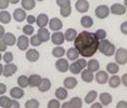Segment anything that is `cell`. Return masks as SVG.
Listing matches in <instances>:
<instances>
[{
  "label": "cell",
  "mask_w": 127,
  "mask_h": 108,
  "mask_svg": "<svg viewBox=\"0 0 127 108\" xmlns=\"http://www.w3.org/2000/svg\"><path fill=\"white\" fill-rule=\"evenodd\" d=\"M99 43L100 41L97 39L95 34L82 32L75 39L74 48L78 51V53L83 57H90L95 55L99 49Z\"/></svg>",
  "instance_id": "obj_1"
},
{
  "label": "cell",
  "mask_w": 127,
  "mask_h": 108,
  "mask_svg": "<svg viewBox=\"0 0 127 108\" xmlns=\"http://www.w3.org/2000/svg\"><path fill=\"white\" fill-rule=\"evenodd\" d=\"M102 54H104L105 56H112L115 53V47L113 43H111L109 40H101L99 43V49Z\"/></svg>",
  "instance_id": "obj_2"
},
{
  "label": "cell",
  "mask_w": 127,
  "mask_h": 108,
  "mask_svg": "<svg viewBox=\"0 0 127 108\" xmlns=\"http://www.w3.org/2000/svg\"><path fill=\"white\" fill-rule=\"evenodd\" d=\"M85 67H87V62H86L84 58H79L70 65V70H71L72 73L77 75V73L82 72Z\"/></svg>",
  "instance_id": "obj_3"
},
{
  "label": "cell",
  "mask_w": 127,
  "mask_h": 108,
  "mask_svg": "<svg viewBox=\"0 0 127 108\" xmlns=\"http://www.w3.org/2000/svg\"><path fill=\"white\" fill-rule=\"evenodd\" d=\"M57 4L60 5V8H61L60 13H61V15L63 16V18H67V16H70V14L72 12L70 0H58Z\"/></svg>",
  "instance_id": "obj_4"
},
{
  "label": "cell",
  "mask_w": 127,
  "mask_h": 108,
  "mask_svg": "<svg viewBox=\"0 0 127 108\" xmlns=\"http://www.w3.org/2000/svg\"><path fill=\"white\" fill-rule=\"evenodd\" d=\"M115 61L120 65L126 64L127 63V50L124 49V48L118 49L116 52H115Z\"/></svg>",
  "instance_id": "obj_5"
},
{
  "label": "cell",
  "mask_w": 127,
  "mask_h": 108,
  "mask_svg": "<svg viewBox=\"0 0 127 108\" xmlns=\"http://www.w3.org/2000/svg\"><path fill=\"white\" fill-rule=\"evenodd\" d=\"M95 13H96L98 18H105L106 16L109 15V13H110V9H109L108 5L101 4V5H99V7H97Z\"/></svg>",
  "instance_id": "obj_6"
},
{
  "label": "cell",
  "mask_w": 127,
  "mask_h": 108,
  "mask_svg": "<svg viewBox=\"0 0 127 108\" xmlns=\"http://www.w3.org/2000/svg\"><path fill=\"white\" fill-rule=\"evenodd\" d=\"M56 67L60 72H65L67 69H70V65L68 62L65 58H59L56 63Z\"/></svg>",
  "instance_id": "obj_7"
},
{
  "label": "cell",
  "mask_w": 127,
  "mask_h": 108,
  "mask_svg": "<svg viewBox=\"0 0 127 108\" xmlns=\"http://www.w3.org/2000/svg\"><path fill=\"white\" fill-rule=\"evenodd\" d=\"M110 11L113 14H115V15H123L126 12V8H125V5H123L121 3H114L111 7Z\"/></svg>",
  "instance_id": "obj_8"
},
{
  "label": "cell",
  "mask_w": 127,
  "mask_h": 108,
  "mask_svg": "<svg viewBox=\"0 0 127 108\" xmlns=\"http://www.w3.org/2000/svg\"><path fill=\"white\" fill-rule=\"evenodd\" d=\"M75 7H76V10L80 13H85L87 12L89 9V3L86 0H78V1L75 3Z\"/></svg>",
  "instance_id": "obj_9"
},
{
  "label": "cell",
  "mask_w": 127,
  "mask_h": 108,
  "mask_svg": "<svg viewBox=\"0 0 127 108\" xmlns=\"http://www.w3.org/2000/svg\"><path fill=\"white\" fill-rule=\"evenodd\" d=\"M30 44V39L26 36H20L18 39V48L22 51H25Z\"/></svg>",
  "instance_id": "obj_10"
},
{
  "label": "cell",
  "mask_w": 127,
  "mask_h": 108,
  "mask_svg": "<svg viewBox=\"0 0 127 108\" xmlns=\"http://www.w3.org/2000/svg\"><path fill=\"white\" fill-rule=\"evenodd\" d=\"M49 27H50L51 30H54V32H58L62 28V22L60 21L59 18H53L49 21Z\"/></svg>",
  "instance_id": "obj_11"
},
{
  "label": "cell",
  "mask_w": 127,
  "mask_h": 108,
  "mask_svg": "<svg viewBox=\"0 0 127 108\" xmlns=\"http://www.w3.org/2000/svg\"><path fill=\"white\" fill-rule=\"evenodd\" d=\"M16 70H18V67H16L14 64H7L3 67V76L10 77V76H12L13 73H15Z\"/></svg>",
  "instance_id": "obj_12"
},
{
  "label": "cell",
  "mask_w": 127,
  "mask_h": 108,
  "mask_svg": "<svg viewBox=\"0 0 127 108\" xmlns=\"http://www.w3.org/2000/svg\"><path fill=\"white\" fill-rule=\"evenodd\" d=\"M36 23H37V25L39 26V28H45V26L49 23L48 15L47 14H44V13L39 14V15L37 16V18H36Z\"/></svg>",
  "instance_id": "obj_13"
},
{
  "label": "cell",
  "mask_w": 127,
  "mask_h": 108,
  "mask_svg": "<svg viewBox=\"0 0 127 108\" xmlns=\"http://www.w3.org/2000/svg\"><path fill=\"white\" fill-rule=\"evenodd\" d=\"M51 40H52L53 43L57 44V45L62 44L63 42H64V40H65L64 34H62V33H60V32L54 33L53 35H52V37H51Z\"/></svg>",
  "instance_id": "obj_14"
},
{
  "label": "cell",
  "mask_w": 127,
  "mask_h": 108,
  "mask_svg": "<svg viewBox=\"0 0 127 108\" xmlns=\"http://www.w3.org/2000/svg\"><path fill=\"white\" fill-rule=\"evenodd\" d=\"M13 18L16 22H23L25 18H27L26 13L23 9H15L13 12Z\"/></svg>",
  "instance_id": "obj_15"
},
{
  "label": "cell",
  "mask_w": 127,
  "mask_h": 108,
  "mask_svg": "<svg viewBox=\"0 0 127 108\" xmlns=\"http://www.w3.org/2000/svg\"><path fill=\"white\" fill-rule=\"evenodd\" d=\"M26 58L30 62H36V61H38V58H39L38 51H36L35 49L28 50L27 52H26Z\"/></svg>",
  "instance_id": "obj_16"
},
{
  "label": "cell",
  "mask_w": 127,
  "mask_h": 108,
  "mask_svg": "<svg viewBox=\"0 0 127 108\" xmlns=\"http://www.w3.org/2000/svg\"><path fill=\"white\" fill-rule=\"evenodd\" d=\"M64 37L66 41H75V39L77 37V33L74 28H68V29H66Z\"/></svg>",
  "instance_id": "obj_17"
},
{
  "label": "cell",
  "mask_w": 127,
  "mask_h": 108,
  "mask_svg": "<svg viewBox=\"0 0 127 108\" xmlns=\"http://www.w3.org/2000/svg\"><path fill=\"white\" fill-rule=\"evenodd\" d=\"M51 88V82L48 78H44L40 82L39 87H38V90L39 92H47V91Z\"/></svg>",
  "instance_id": "obj_18"
},
{
  "label": "cell",
  "mask_w": 127,
  "mask_h": 108,
  "mask_svg": "<svg viewBox=\"0 0 127 108\" xmlns=\"http://www.w3.org/2000/svg\"><path fill=\"white\" fill-rule=\"evenodd\" d=\"M63 84H64V87L66 89H74L77 86V80L75 78H73V77H67V78L64 79Z\"/></svg>",
  "instance_id": "obj_19"
},
{
  "label": "cell",
  "mask_w": 127,
  "mask_h": 108,
  "mask_svg": "<svg viewBox=\"0 0 127 108\" xmlns=\"http://www.w3.org/2000/svg\"><path fill=\"white\" fill-rule=\"evenodd\" d=\"M37 35H38V37L42 42H47L49 40V38H50V33H49V30H47L46 28H39Z\"/></svg>",
  "instance_id": "obj_20"
},
{
  "label": "cell",
  "mask_w": 127,
  "mask_h": 108,
  "mask_svg": "<svg viewBox=\"0 0 127 108\" xmlns=\"http://www.w3.org/2000/svg\"><path fill=\"white\" fill-rule=\"evenodd\" d=\"M10 94L13 98L15 99H19L24 96V91H23L22 88H12L10 91Z\"/></svg>",
  "instance_id": "obj_21"
},
{
  "label": "cell",
  "mask_w": 127,
  "mask_h": 108,
  "mask_svg": "<svg viewBox=\"0 0 127 108\" xmlns=\"http://www.w3.org/2000/svg\"><path fill=\"white\" fill-rule=\"evenodd\" d=\"M2 40L5 43V45H13L14 43L16 42V39H15V36L11 33H7L4 35V37L2 38Z\"/></svg>",
  "instance_id": "obj_22"
},
{
  "label": "cell",
  "mask_w": 127,
  "mask_h": 108,
  "mask_svg": "<svg viewBox=\"0 0 127 108\" xmlns=\"http://www.w3.org/2000/svg\"><path fill=\"white\" fill-rule=\"evenodd\" d=\"M82 79L83 81L85 82H92V80H94V73H92V72H90L89 69H84L82 72Z\"/></svg>",
  "instance_id": "obj_23"
},
{
  "label": "cell",
  "mask_w": 127,
  "mask_h": 108,
  "mask_svg": "<svg viewBox=\"0 0 127 108\" xmlns=\"http://www.w3.org/2000/svg\"><path fill=\"white\" fill-rule=\"evenodd\" d=\"M42 79L40 78L39 75H32L30 77V87L32 88H38L40 82H41Z\"/></svg>",
  "instance_id": "obj_24"
},
{
  "label": "cell",
  "mask_w": 127,
  "mask_h": 108,
  "mask_svg": "<svg viewBox=\"0 0 127 108\" xmlns=\"http://www.w3.org/2000/svg\"><path fill=\"white\" fill-rule=\"evenodd\" d=\"M96 80L99 84H104L105 82L109 80L108 73L105 72H102V70H101V72H98V73L96 75Z\"/></svg>",
  "instance_id": "obj_25"
},
{
  "label": "cell",
  "mask_w": 127,
  "mask_h": 108,
  "mask_svg": "<svg viewBox=\"0 0 127 108\" xmlns=\"http://www.w3.org/2000/svg\"><path fill=\"white\" fill-rule=\"evenodd\" d=\"M66 54H67L68 59H71V61H77V59H78V56H79L78 51L75 49V48H71V49H68L67 52H66Z\"/></svg>",
  "instance_id": "obj_26"
},
{
  "label": "cell",
  "mask_w": 127,
  "mask_h": 108,
  "mask_svg": "<svg viewBox=\"0 0 127 108\" xmlns=\"http://www.w3.org/2000/svg\"><path fill=\"white\" fill-rule=\"evenodd\" d=\"M100 101L102 105H105L108 106L112 103V96L109 94V93H101L100 94Z\"/></svg>",
  "instance_id": "obj_27"
},
{
  "label": "cell",
  "mask_w": 127,
  "mask_h": 108,
  "mask_svg": "<svg viewBox=\"0 0 127 108\" xmlns=\"http://www.w3.org/2000/svg\"><path fill=\"white\" fill-rule=\"evenodd\" d=\"M18 83H19V86L20 88H22V89H24V88H26L30 86V78L26 76H20L19 78H18Z\"/></svg>",
  "instance_id": "obj_28"
},
{
  "label": "cell",
  "mask_w": 127,
  "mask_h": 108,
  "mask_svg": "<svg viewBox=\"0 0 127 108\" xmlns=\"http://www.w3.org/2000/svg\"><path fill=\"white\" fill-rule=\"evenodd\" d=\"M80 24H82L83 27L89 28V27H91L92 25H94V21H92V18H90V16L85 15V16H83L82 18V19H80Z\"/></svg>",
  "instance_id": "obj_29"
},
{
  "label": "cell",
  "mask_w": 127,
  "mask_h": 108,
  "mask_svg": "<svg viewBox=\"0 0 127 108\" xmlns=\"http://www.w3.org/2000/svg\"><path fill=\"white\" fill-rule=\"evenodd\" d=\"M87 67L90 72H97L99 69V62L97 59H90V61L87 62Z\"/></svg>",
  "instance_id": "obj_30"
},
{
  "label": "cell",
  "mask_w": 127,
  "mask_h": 108,
  "mask_svg": "<svg viewBox=\"0 0 127 108\" xmlns=\"http://www.w3.org/2000/svg\"><path fill=\"white\" fill-rule=\"evenodd\" d=\"M54 94H56L58 99H65L66 96H67V91L64 88H58Z\"/></svg>",
  "instance_id": "obj_31"
},
{
  "label": "cell",
  "mask_w": 127,
  "mask_h": 108,
  "mask_svg": "<svg viewBox=\"0 0 127 108\" xmlns=\"http://www.w3.org/2000/svg\"><path fill=\"white\" fill-rule=\"evenodd\" d=\"M11 21V15L7 11H0V22L3 24H8Z\"/></svg>",
  "instance_id": "obj_32"
},
{
  "label": "cell",
  "mask_w": 127,
  "mask_h": 108,
  "mask_svg": "<svg viewBox=\"0 0 127 108\" xmlns=\"http://www.w3.org/2000/svg\"><path fill=\"white\" fill-rule=\"evenodd\" d=\"M121 82H122V81H121V79L118 78L117 76L114 75V76H112L111 78H110V80H109V86L111 87V88H114V89H115V88H117L118 86H120Z\"/></svg>",
  "instance_id": "obj_33"
},
{
  "label": "cell",
  "mask_w": 127,
  "mask_h": 108,
  "mask_svg": "<svg viewBox=\"0 0 127 108\" xmlns=\"http://www.w3.org/2000/svg\"><path fill=\"white\" fill-rule=\"evenodd\" d=\"M22 5L25 10H32L35 8L36 2L34 0H23L22 1Z\"/></svg>",
  "instance_id": "obj_34"
},
{
  "label": "cell",
  "mask_w": 127,
  "mask_h": 108,
  "mask_svg": "<svg viewBox=\"0 0 127 108\" xmlns=\"http://www.w3.org/2000/svg\"><path fill=\"white\" fill-rule=\"evenodd\" d=\"M96 97H97V92L96 91H90V92L88 93L87 95H86V97H85V103L86 104H91L92 102L96 99Z\"/></svg>",
  "instance_id": "obj_35"
},
{
  "label": "cell",
  "mask_w": 127,
  "mask_h": 108,
  "mask_svg": "<svg viewBox=\"0 0 127 108\" xmlns=\"http://www.w3.org/2000/svg\"><path fill=\"white\" fill-rule=\"evenodd\" d=\"M106 70L110 72V73H116L118 72V70H120V66H118L117 64H115V63H110L106 65Z\"/></svg>",
  "instance_id": "obj_36"
},
{
  "label": "cell",
  "mask_w": 127,
  "mask_h": 108,
  "mask_svg": "<svg viewBox=\"0 0 127 108\" xmlns=\"http://www.w3.org/2000/svg\"><path fill=\"white\" fill-rule=\"evenodd\" d=\"M52 54L56 57H62L65 54V50H64V48H62V47H56L52 50Z\"/></svg>",
  "instance_id": "obj_37"
},
{
  "label": "cell",
  "mask_w": 127,
  "mask_h": 108,
  "mask_svg": "<svg viewBox=\"0 0 127 108\" xmlns=\"http://www.w3.org/2000/svg\"><path fill=\"white\" fill-rule=\"evenodd\" d=\"M39 102L37 99H28L25 103V108H38Z\"/></svg>",
  "instance_id": "obj_38"
},
{
  "label": "cell",
  "mask_w": 127,
  "mask_h": 108,
  "mask_svg": "<svg viewBox=\"0 0 127 108\" xmlns=\"http://www.w3.org/2000/svg\"><path fill=\"white\" fill-rule=\"evenodd\" d=\"M71 104L73 108H82L83 106V101L79 97H73L71 99Z\"/></svg>",
  "instance_id": "obj_39"
},
{
  "label": "cell",
  "mask_w": 127,
  "mask_h": 108,
  "mask_svg": "<svg viewBox=\"0 0 127 108\" xmlns=\"http://www.w3.org/2000/svg\"><path fill=\"white\" fill-rule=\"evenodd\" d=\"M10 103H11V99L9 97H7V96H1V97H0V106L1 107L8 108Z\"/></svg>",
  "instance_id": "obj_40"
},
{
  "label": "cell",
  "mask_w": 127,
  "mask_h": 108,
  "mask_svg": "<svg viewBox=\"0 0 127 108\" xmlns=\"http://www.w3.org/2000/svg\"><path fill=\"white\" fill-rule=\"evenodd\" d=\"M30 42L32 43V45H34V47H38L42 43V41L40 40V38L38 37V35H35V36H32V38L30 39Z\"/></svg>",
  "instance_id": "obj_41"
},
{
  "label": "cell",
  "mask_w": 127,
  "mask_h": 108,
  "mask_svg": "<svg viewBox=\"0 0 127 108\" xmlns=\"http://www.w3.org/2000/svg\"><path fill=\"white\" fill-rule=\"evenodd\" d=\"M95 35H96V37H97L98 40L101 41V40H104V38L106 37V33H105V30H104V29H98Z\"/></svg>",
  "instance_id": "obj_42"
},
{
  "label": "cell",
  "mask_w": 127,
  "mask_h": 108,
  "mask_svg": "<svg viewBox=\"0 0 127 108\" xmlns=\"http://www.w3.org/2000/svg\"><path fill=\"white\" fill-rule=\"evenodd\" d=\"M23 33H24L25 35H27V36L33 35V33H34V27H33V25H30V24L25 25V26L23 27Z\"/></svg>",
  "instance_id": "obj_43"
},
{
  "label": "cell",
  "mask_w": 127,
  "mask_h": 108,
  "mask_svg": "<svg viewBox=\"0 0 127 108\" xmlns=\"http://www.w3.org/2000/svg\"><path fill=\"white\" fill-rule=\"evenodd\" d=\"M2 58L7 64H11V62L13 61V54L11 52H5L4 55L2 56Z\"/></svg>",
  "instance_id": "obj_44"
},
{
  "label": "cell",
  "mask_w": 127,
  "mask_h": 108,
  "mask_svg": "<svg viewBox=\"0 0 127 108\" xmlns=\"http://www.w3.org/2000/svg\"><path fill=\"white\" fill-rule=\"evenodd\" d=\"M48 108H60V102L58 99H51L48 103Z\"/></svg>",
  "instance_id": "obj_45"
},
{
  "label": "cell",
  "mask_w": 127,
  "mask_h": 108,
  "mask_svg": "<svg viewBox=\"0 0 127 108\" xmlns=\"http://www.w3.org/2000/svg\"><path fill=\"white\" fill-rule=\"evenodd\" d=\"M10 1L8 0H0V9H5V8L9 7Z\"/></svg>",
  "instance_id": "obj_46"
},
{
  "label": "cell",
  "mask_w": 127,
  "mask_h": 108,
  "mask_svg": "<svg viewBox=\"0 0 127 108\" xmlns=\"http://www.w3.org/2000/svg\"><path fill=\"white\" fill-rule=\"evenodd\" d=\"M121 32H122L124 35H127V22H124L122 25H121Z\"/></svg>",
  "instance_id": "obj_47"
},
{
  "label": "cell",
  "mask_w": 127,
  "mask_h": 108,
  "mask_svg": "<svg viewBox=\"0 0 127 108\" xmlns=\"http://www.w3.org/2000/svg\"><path fill=\"white\" fill-rule=\"evenodd\" d=\"M8 108H20V104L18 101H11V103Z\"/></svg>",
  "instance_id": "obj_48"
},
{
  "label": "cell",
  "mask_w": 127,
  "mask_h": 108,
  "mask_svg": "<svg viewBox=\"0 0 127 108\" xmlns=\"http://www.w3.org/2000/svg\"><path fill=\"white\" fill-rule=\"evenodd\" d=\"M116 108H127V102H125V101L118 102L116 105Z\"/></svg>",
  "instance_id": "obj_49"
},
{
  "label": "cell",
  "mask_w": 127,
  "mask_h": 108,
  "mask_svg": "<svg viewBox=\"0 0 127 108\" xmlns=\"http://www.w3.org/2000/svg\"><path fill=\"white\" fill-rule=\"evenodd\" d=\"M26 19H27V23L30 25H32L33 23H36V18H35V16L34 15H28L26 18Z\"/></svg>",
  "instance_id": "obj_50"
},
{
  "label": "cell",
  "mask_w": 127,
  "mask_h": 108,
  "mask_svg": "<svg viewBox=\"0 0 127 108\" xmlns=\"http://www.w3.org/2000/svg\"><path fill=\"white\" fill-rule=\"evenodd\" d=\"M5 49H7V45L2 39H0V51H5Z\"/></svg>",
  "instance_id": "obj_51"
},
{
  "label": "cell",
  "mask_w": 127,
  "mask_h": 108,
  "mask_svg": "<svg viewBox=\"0 0 127 108\" xmlns=\"http://www.w3.org/2000/svg\"><path fill=\"white\" fill-rule=\"evenodd\" d=\"M5 91H7V87H5L3 83H0V95L3 94Z\"/></svg>",
  "instance_id": "obj_52"
},
{
  "label": "cell",
  "mask_w": 127,
  "mask_h": 108,
  "mask_svg": "<svg viewBox=\"0 0 127 108\" xmlns=\"http://www.w3.org/2000/svg\"><path fill=\"white\" fill-rule=\"evenodd\" d=\"M122 83L125 86L126 88H127V73H125V75H123V77H122Z\"/></svg>",
  "instance_id": "obj_53"
},
{
  "label": "cell",
  "mask_w": 127,
  "mask_h": 108,
  "mask_svg": "<svg viewBox=\"0 0 127 108\" xmlns=\"http://www.w3.org/2000/svg\"><path fill=\"white\" fill-rule=\"evenodd\" d=\"M61 108H73V106H72L71 102H66V103H64L62 105Z\"/></svg>",
  "instance_id": "obj_54"
},
{
  "label": "cell",
  "mask_w": 127,
  "mask_h": 108,
  "mask_svg": "<svg viewBox=\"0 0 127 108\" xmlns=\"http://www.w3.org/2000/svg\"><path fill=\"white\" fill-rule=\"evenodd\" d=\"M4 28H3V26H1V25H0V39L1 38H3L4 37Z\"/></svg>",
  "instance_id": "obj_55"
},
{
  "label": "cell",
  "mask_w": 127,
  "mask_h": 108,
  "mask_svg": "<svg viewBox=\"0 0 127 108\" xmlns=\"http://www.w3.org/2000/svg\"><path fill=\"white\" fill-rule=\"evenodd\" d=\"M90 108H102V104L101 103H95L91 105Z\"/></svg>",
  "instance_id": "obj_56"
},
{
  "label": "cell",
  "mask_w": 127,
  "mask_h": 108,
  "mask_svg": "<svg viewBox=\"0 0 127 108\" xmlns=\"http://www.w3.org/2000/svg\"><path fill=\"white\" fill-rule=\"evenodd\" d=\"M2 72H3V66H2V65L0 64V76L2 75Z\"/></svg>",
  "instance_id": "obj_57"
},
{
  "label": "cell",
  "mask_w": 127,
  "mask_h": 108,
  "mask_svg": "<svg viewBox=\"0 0 127 108\" xmlns=\"http://www.w3.org/2000/svg\"><path fill=\"white\" fill-rule=\"evenodd\" d=\"M18 0H11V1H10V3H12V4H16V3H18Z\"/></svg>",
  "instance_id": "obj_58"
},
{
  "label": "cell",
  "mask_w": 127,
  "mask_h": 108,
  "mask_svg": "<svg viewBox=\"0 0 127 108\" xmlns=\"http://www.w3.org/2000/svg\"><path fill=\"white\" fill-rule=\"evenodd\" d=\"M124 4H125V5H126V7H127V0H126V1H125V2H124Z\"/></svg>",
  "instance_id": "obj_59"
},
{
  "label": "cell",
  "mask_w": 127,
  "mask_h": 108,
  "mask_svg": "<svg viewBox=\"0 0 127 108\" xmlns=\"http://www.w3.org/2000/svg\"><path fill=\"white\" fill-rule=\"evenodd\" d=\"M1 58H2V56H1V54H0V61H1Z\"/></svg>",
  "instance_id": "obj_60"
}]
</instances>
